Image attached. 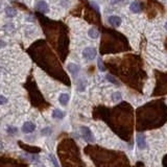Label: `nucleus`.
I'll return each instance as SVG.
<instances>
[{
  "mask_svg": "<svg viewBox=\"0 0 167 167\" xmlns=\"http://www.w3.org/2000/svg\"><path fill=\"white\" fill-rule=\"evenodd\" d=\"M40 19L46 39L50 45L58 51L62 60L68 55V47H69V36H68V28L63 22L52 21L46 18L45 16L37 14Z\"/></svg>",
  "mask_w": 167,
  "mask_h": 167,
  "instance_id": "nucleus-1",
  "label": "nucleus"
},
{
  "mask_svg": "<svg viewBox=\"0 0 167 167\" xmlns=\"http://www.w3.org/2000/svg\"><path fill=\"white\" fill-rule=\"evenodd\" d=\"M100 52L103 55L107 53H119L131 49L128 39L120 32L114 29L103 28L101 34L99 46Z\"/></svg>",
  "mask_w": 167,
  "mask_h": 167,
  "instance_id": "nucleus-2",
  "label": "nucleus"
},
{
  "mask_svg": "<svg viewBox=\"0 0 167 167\" xmlns=\"http://www.w3.org/2000/svg\"><path fill=\"white\" fill-rule=\"evenodd\" d=\"M80 133H82V136L84 137V139L88 142H91V143H93L95 142V138H94L93 134L91 132V130L88 128V126H82L80 128Z\"/></svg>",
  "mask_w": 167,
  "mask_h": 167,
  "instance_id": "nucleus-3",
  "label": "nucleus"
},
{
  "mask_svg": "<svg viewBox=\"0 0 167 167\" xmlns=\"http://www.w3.org/2000/svg\"><path fill=\"white\" fill-rule=\"evenodd\" d=\"M83 57L87 61H92L96 57V49L93 48V47H87V48H85L83 51Z\"/></svg>",
  "mask_w": 167,
  "mask_h": 167,
  "instance_id": "nucleus-4",
  "label": "nucleus"
},
{
  "mask_svg": "<svg viewBox=\"0 0 167 167\" xmlns=\"http://www.w3.org/2000/svg\"><path fill=\"white\" fill-rule=\"evenodd\" d=\"M136 141H137V145H138L139 148H145L147 146V143H146V138H145V135L144 134H141V133H139L137 134L136 136Z\"/></svg>",
  "mask_w": 167,
  "mask_h": 167,
  "instance_id": "nucleus-5",
  "label": "nucleus"
},
{
  "mask_svg": "<svg viewBox=\"0 0 167 167\" xmlns=\"http://www.w3.org/2000/svg\"><path fill=\"white\" fill-rule=\"evenodd\" d=\"M21 130H22V132L24 134H30V133H32L36 130V124L30 121H26L22 125V129Z\"/></svg>",
  "mask_w": 167,
  "mask_h": 167,
  "instance_id": "nucleus-6",
  "label": "nucleus"
},
{
  "mask_svg": "<svg viewBox=\"0 0 167 167\" xmlns=\"http://www.w3.org/2000/svg\"><path fill=\"white\" fill-rule=\"evenodd\" d=\"M108 22L113 27H119L121 25V18L118 16H110L108 19Z\"/></svg>",
  "mask_w": 167,
  "mask_h": 167,
  "instance_id": "nucleus-7",
  "label": "nucleus"
},
{
  "mask_svg": "<svg viewBox=\"0 0 167 167\" xmlns=\"http://www.w3.org/2000/svg\"><path fill=\"white\" fill-rule=\"evenodd\" d=\"M67 69L68 71L70 72L73 76H76L77 74H78V72H80V67L78 66V65L74 64V63H70V64L67 65Z\"/></svg>",
  "mask_w": 167,
  "mask_h": 167,
  "instance_id": "nucleus-8",
  "label": "nucleus"
},
{
  "mask_svg": "<svg viewBox=\"0 0 167 167\" xmlns=\"http://www.w3.org/2000/svg\"><path fill=\"white\" fill-rule=\"evenodd\" d=\"M37 11H38L39 13H47L48 12V4L46 3L45 1H39L38 4H37Z\"/></svg>",
  "mask_w": 167,
  "mask_h": 167,
  "instance_id": "nucleus-9",
  "label": "nucleus"
},
{
  "mask_svg": "<svg viewBox=\"0 0 167 167\" xmlns=\"http://www.w3.org/2000/svg\"><path fill=\"white\" fill-rule=\"evenodd\" d=\"M69 99H70V96L67 93H62L59 97V101L63 106H67V103H69Z\"/></svg>",
  "mask_w": 167,
  "mask_h": 167,
  "instance_id": "nucleus-10",
  "label": "nucleus"
},
{
  "mask_svg": "<svg viewBox=\"0 0 167 167\" xmlns=\"http://www.w3.org/2000/svg\"><path fill=\"white\" fill-rule=\"evenodd\" d=\"M130 10L132 11L133 13L138 14L141 12V5H140L137 1H134V2H132L131 5H130Z\"/></svg>",
  "mask_w": 167,
  "mask_h": 167,
  "instance_id": "nucleus-11",
  "label": "nucleus"
},
{
  "mask_svg": "<svg viewBox=\"0 0 167 167\" xmlns=\"http://www.w3.org/2000/svg\"><path fill=\"white\" fill-rule=\"evenodd\" d=\"M52 117L55 119H63L65 117V112H63L60 109H55L52 112Z\"/></svg>",
  "mask_w": 167,
  "mask_h": 167,
  "instance_id": "nucleus-12",
  "label": "nucleus"
},
{
  "mask_svg": "<svg viewBox=\"0 0 167 167\" xmlns=\"http://www.w3.org/2000/svg\"><path fill=\"white\" fill-rule=\"evenodd\" d=\"M88 35H89V37L92 39H97L99 37V32H98V30H97L96 28L92 27V28H90L88 30Z\"/></svg>",
  "mask_w": 167,
  "mask_h": 167,
  "instance_id": "nucleus-13",
  "label": "nucleus"
},
{
  "mask_svg": "<svg viewBox=\"0 0 167 167\" xmlns=\"http://www.w3.org/2000/svg\"><path fill=\"white\" fill-rule=\"evenodd\" d=\"M5 13H7V15L10 18H13V17H15L17 15V11L15 9H13V7H7L5 9Z\"/></svg>",
  "mask_w": 167,
  "mask_h": 167,
  "instance_id": "nucleus-14",
  "label": "nucleus"
},
{
  "mask_svg": "<svg viewBox=\"0 0 167 167\" xmlns=\"http://www.w3.org/2000/svg\"><path fill=\"white\" fill-rule=\"evenodd\" d=\"M122 98V95L120 92H114V93L112 94V100L114 101V103H118V101H120Z\"/></svg>",
  "mask_w": 167,
  "mask_h": 167,
  "instance_id": "nucleus-15",
  "label": "nucleus"
},
{
  "mask_svg": "<svg viewBox=\"0 0 167 167\" xmlns=\"http://www.w3.org/2000/svg\"><path fill=\"white\" fill-rule=\"evenodd\" d=\"M86 88V80H80L77 83V90L78 91H84Z\"/></svg>",
  "mask_w": 167,
  "mask_h": 167,
  "instance_id": "nucleus-16",
  "label": "nucleus"
},
{
  "mask_svg": "<svg viewBox=\"0 0 167 167\" xmlns=\"http://www.w3.org/2000/svg\"><path fill=\"white\" fill-rule=\"evenodd\" d=\"M17 131H18V129H17L16 126L9 125V126L7 128V132L9 135H15V134H17Z\"/></svg>",
  "mask_w": 167,
  "mask_h": 167,
  "instance_id": "nucleus-17",
  "label": "nucleus"
},
{
  "mask_svg": "<svg viewBox=\"0 0 167 167\" xmlns=\"http://www.w3.org/2000/svg\"><path fill=\"white\" fill-rule=\"evenodd\" d=\"M107 80H109L110 83L114 84V85H117V86H119V85H120V83H119L118 80H116V78H115L114 76H112V75H110V74H108V75H107Z\"/></svg>",
  "mask_w": 167,
  "mask_h": 167,
  "instance_id": "nucleus-18",
  "label": "nucleus"
},
{
  "mask_svg": "<svg viewBox=\"0 0 167 167\" xmlns=\"http://www.w3.org/2000/svg\"><path fill=\"white\" fill-rule=\"evenodd\" d=\"M41 134L43 136H49L51 134V129H50V128H44V129L41 131Z\"/></svg>",
  "mask_w": 167,
  "mask_h": 167,
  "instance_id": "nucleus-19",
  "label": "nucleus"
},
{
  "mask_svg": "<svg viewBox=\"0 0 167 167\" xmlns=\"http://www.w3.org/2000/svg\"><path fill=\"white\" fill-rule=\"evenodd\" d=\"M49 159H50V161L52 162V164H53V166H55V167H60V166H59L58 161H57V159H55V156H53L52 154L49 155Z\"/></svg>",
  "mask_w": 167,
  "mask_h": 167,
  "instance_id": "nucleus-20",
  "label": "nucleus"
},
{
  "mask_svg": "<svg viewBox=\"0 0 167 167\" xmlns=\"http://www.w3.org/2000/svg\"><path fill=\"white\" fill-rule=\"evenodd\" d=\"M97 66H98V68H99L100 71H106V67H105V65H103V61L100 60V59H98V61H97Z\"/></svg>",
  "mask_w": 167,
  "mask_h": 167,
  "instance_id": "nucleus-21",
  "label": "nucleus"
},
{
  "mask_svg": "<svg viewBox=\"0 0 167 167\" xmlns=\"http://www.w3.org/2000/svg\"><path fill=\"white\" fill-rule=\"evenodd\" d=\"M0 100H1V105H4V103H7V99L3 96V95H1V96H0Z\"/></svg>",
  "mask_w": 167,
  "mask_h": 167,
  "instance_id": "nucleus-22",
  "label": "nucleus"
},
{
  "mask_svg": "<svg viewBox=\"0 0 167 167\" xmlns=\"http://www.w3.org/2000/svg\"><path fill=\"white\" fill-rule=\"evenodd\" d=\"M165 28H166V29H167V22H166V23H165Z\"/></svg>",
  "mask_w": 167,
  "mask_h": 167,
  "instance_id": "nucleus-23",
  "label": "nucleus"
}]
</instances>
